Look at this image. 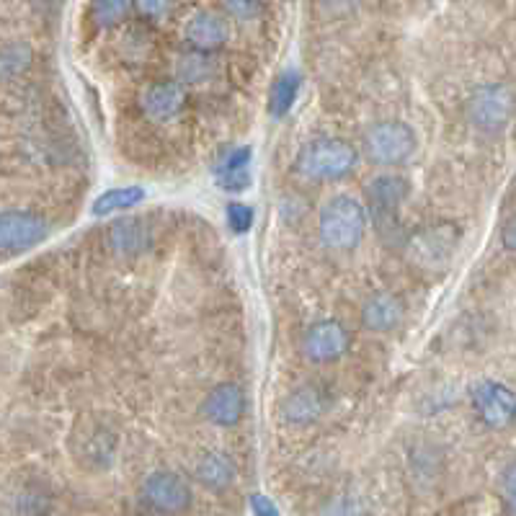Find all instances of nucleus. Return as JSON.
Wrapping results in <instances>:
<instances>
[{"instance_id":"39448f33","label":"nucleus","mask_w":516,"mask_h":516,"mask_svg":"<svg viewBox=\"0 0 516 516\" xmlns=\"http://www.w3.org/2000/svg\"><path fill=\"white\" fill-rule=\"evenodd\" d=\"M511 111H514V96L511 88L504 83H488V86L475 88L473 96L467 99V119L480 132H501L509 124Z\"/></svg>"},{"instance_id":"9b49d317","label":"nucleus","mask_w":516,"mask_h":516,"mask_svg":"<svg viewBox=\"0 0 516 516\" xmlns=\"http://www.w3.org/2000/svg\"><path fill=\"white\" fill-rule=\"evenodd\" d=\"M142 114L153 124H171L181 117L186 106V91L176 80H160L142 91Z\"/></svg>"},{"instance_id":"aec40b11","label":"nucleus","mask_w":516,"mask_h":516,"mask_svg":"<svg viewBox=\"0 0 516 516\" xmlns=\"http://www.w3.org/2000/svg\"><path fill=\"white\" fill-rule=\"evenodd\" d=\"M145 199V191L140 186H124V189H111L106 194H101L93 204V215L104 217V215H114V212H122V209L135 207Z\"/></svg>"},{"instance_id":"5701e85b","label":"nucleus","mask_w":516,"mask_h":516,"mask_svg":"<svg viewBox=\"0 0 516 516\" xmlns=\"http://www.w3.org/2000/svg\"><path fill=\"white\" fill-rule=\"evenodd\" d=\"M225 3V11L238 21H253L264 13L266 3L269 0H222Z\"/></svg>"},{"instance_id":"c85d7f7f","label":"nucleus","mask_w":516,"mask_h":516,"mask_svg":"<svg viewBox=\"0 0 516 516\" xmlns=\"http://www.w3.org/2000/svg\"><path fill=\"white\" fill-rule=\"evenodd\" d=\"M504 246H506V251H511V248H514V220H506V225H504Z\"/></svg>"},{"instance_id":"20e7f679","label":"nucleus","mask_w":516,"mask_h":516,"mask_svg":"<svg viewBox=\"0 0 516 516\" xmlns=\"http://www.w3.org/2000/svg\"><path fill=\"white\" fill-rule=\"evenodd\" d=\"M367 155L380 166H403L418 148L416 129L400 119H387L375 124L364 137Z\"/></svg>"},{"instance_id":"4be33fe9","label":"nucleus","mask_w":516,"mask_h":516,"mask_svg":"<svg viewBox=\"0 0 516 516\" xmlns=\"http://www.w3.org/2000/svg\"><path fill=\"white\" fill-rule=\"evenodd\" d=\"M29 57V47L24 44H13V47L0 50V75H16L29 65Z\"/></svg>"},{"instance_id":"a211bd4d","label":"nucleus","mask_w":516,"mask_h":516,"mask_svg":"<svg viewBox=\"0 0 516 516\" xmlns=\"http://www.w3.org/2000/svg\"><path fill=\"white\" fill-rule=\"evenodd\" d=\"M217 73V62L209 52L191 50L179 55L176 65H173V75H176V83L181 86H199L204 80H209Z\"/></svg>"},{"instance_id":"f257e3e1","label":"nucleus","mask_w":516,"mask_h":516,"mask_svg":"<svg viewBox=\"0 0 516 516\" xmlns=\"http://www.w3.org/2000/svg\"><path fill=\"white\" fill-rule=\"evenodd\" d=\"M460 240L462 230L455 222H437V225H426L408 235L403 253L413 269L424 271V274H442L455 264Z\"/></svg>"},{"instance_id":"b1692460","label":"nucleus","mask_w":516,"mask_h":516,"mask_svg":"<svg viewBox=\"0 0 516 516\" xmlns=\"http://www.w3.org/2000/svg\"><path fill=\"white\" fill-rule=\"evenodd\" d=\"M176 3L179 0H132V6L148 19H166L168 13L176 8Z\"/></svg>"},{"instance_id":"f3484780","label":"nucleus","mask_w":516,"mask_h":516,"mask_svg":"<svg viewBox=\"0 0 516 516\" xmlns=\"http://www.w3.org/2000/svg\"><path fill=\"white\" fill-rule=\"evenodd\" d=\"M326 408V400L323 395L315 390V387H300L292 395H287L282 403V418L295 426L313 424L315 418L323 413Z\"/></svg>"},{"instance_id":"9d476101","label":"nucleus","mask_w":516,"mask_h":516,"mask_svg":"<svg viewBox=\"0 0 516 516\" xmlns=\"http://www.w3.org/2000/svg\"><path fill=\"white\" fill-rule=\"evenodd\" d=\"M246 406L248 400L243 387L235 385V382H220L202 400V416L207 418L209 424L228 429V426H235L240 418L246 416Z\"/></svg>"},{"instance_id":"412c9836","label":"nucleus","mask_w":516,"mask_h":516,"mask_svg":"<svg viewBox=\"0 0 516 516\" xmlns=\"http://www.w3.org/2000/svg\"><path fill=\"white\" fill-rule=\"evenodd\" d=\"M129 8H132V0H93V24L99 26V29L122 24L127 19Z\"/></svg>"},{"instance_id":"7ed1b4c3","label":"nucleus","mask_w":516,"mask_h":516,"mask_svg":"<svg viewBox=\"0 0 516 516\" xmlns=\"http://www.w3.org/2000/svg\"><path fill=\"white\" fill-rule=\"evenodd\" d=\"M357 166V150L346 140L336 137H318V140L302 145L297 153V173L305 179L315 181H336L344 179L346 173Z\"/></svg>"},{"instance_id":"ddd939ff","label":"nucleus","mask_w":516,"mask_h":516,"mask_svg":"<svg viewBox=\"0 0 516 516\" xmlns=\"http://www.w3.org/2000/svg\"><path fill=\"white\" fill-rule=\"evenodd\" d=\"M184 39L191 44V50L212 52L230 39V24L222 13L199 11L186 21Z\"/></svg>"},{"instance_id":"2eb2a0df","label":"nucleus","mask_w":516,"mask_h":516,"mask_svg":"<svg viewBox=\"0 0 516 516\" xmlns=\"http://www.w3.org/2000/svg\"><path fill=\"white\" fill-rule=\"evenodd\" d=\"M109 243L119 256H137L150 243L148 222L142 217H122L109 228Z\"/></svg>"},{"instance_id":"0eeeda50","label":"nucleus","mask_w":516,"mask_h":516,"mask_svg":"<svg viewBox=\"0 0 516 516\" xmlns=\"http://www.w3.org/2000/svg\"><path fill=\"white\" fill-rule=\"evenodd\" d=\"M47 235V222L34 212L8 209L0 212V253L26 251Z\"/></svg>"},{"instance_id":"393cba45","label":"nucleus","mask_w":516,"mask_h":516,"mask_svg":"<svg viewBox=\"0 0 516 516\" xmlns=\"http://www.w3.org/2000/svg\"><path fill=\"white\" fill-rule=\"evenodd\" d=\"M228 222L235 233H248L253 225V209L246 207V204H230Z\"/></svg>"},{"instance_id":"dca6fc26","label":"nucleus","mask_w":516,"mask_h":516,"mask_svg":"<svg viewBox=\"0 0 516 516\" xmlns=\"http://www.w3.org/2000/svg\"><path fill=\"white\" fill-rule=\"evenodd\" d=\"M194 475H197V480L204 488L225 491L238 478V467H235V462L228 455H222V452H207L194 465Z\"/></svg>"},{"instance_id":"f8f14e48","label":"nucleus","mask_w":516,"mask_h":516,"mask_svg":"<svg viewBox=\"0 0 516 516\" xmlns=\"http://www.w3.org/2000/svg\"><path fill=\"white\" fill-rule=\"evenodd\" d=\"M514 406V393L501 382L486 380L473 387V408L486 426L501 429V426L509 424L511 416H514Z\"/></svg>"},{"instance_id":"bb28decb","label":"nucleus","mask_w":516,"mask_h":516,"mask_svg":"<svg viewBox=\"0 0 516 516\" xmlns=\"http://www.w3.org/2000/svg\"><path fill=\"white\" fill-rule=\"evenodd\" d=\"M220 186H222V189H228V191H243L248 186L246 171L225 173V176H222V179H220Z\"/></svg>"},{"instance_id":"423d86ee","label":"nucleus","mask_w":516,"mask_h":516,"mask_svg":"<svg viewBox=\"0 0 516 516\" xmlns=\"http://www.w3.org/2000/svg\"><path fill=\"white\" fill-rule=\"evenodd\" d=\"M142 501L158 514H184L191 506V488L179 473L155 470L142 483Z\"/></svg>"},{"instance_id":"6ab92c4d","label":"nucleus","mask_w":516,"mask_h":516,"mask_svg":"<svg viewBox=\"0 0 516 516\" xmlns=\"http://www.w3.org/2000/svg\"><path fill=\"white\" fill-rule=\"evenodd\" d=\"M297 93H300V75L297 73H284L279 75V80L274 83L269 93V114L274 119H282L292 106H295Z\"/></svg>"},{"instance_id":"a878e982","label":"nucleus","mask_w":516,"mask_h":516,"mask_svg":"<svg viewBox=\"0 0 516 516\" xmlns=\"http://www.w3.org/2000/svg\"><path fill=\"white\" fill-rule=\"evenodd\" d=\"M251 509L256 516H279V509L274 506V501H269L261 493H253L251 496Z\"/></svg>"},{"instance_id":"6e6552de","label":"nucleus","mask_w":516,"mask_h":516,"mask_svg":"<svg viewBox=\"0 0 516 516\" xmlns=\"http://www.w3.org/2000/svg\"><path fill=\"white\" fill-rule=\"evenodd\" d=\"M367 199L372 204V215H375L377 222V230L390 225L393 228V222H398V209L400 204L406 202L408 194H411V184H408L403 176H377L372 184H367Z\"/></svg>"},{"instance_id":"cd10ccee","label":"nucleus","mask_w":516,"mask_h":516,"mask_svg":"<svg viewBox=\"0 0 516 516\" xmlns=\"http://www.w3.org/2000/svg\"><path fill=\"white\" fill-rule=\"evenodd\" d=\"M504 498H506V506H509L511 511V504H514V467H506L504 473Z\"/></svg>"},{"instance_id":"f03ea898","label":"nucleus","mask_w":516,"mask_h":516,"mask_svg":"<svg viewBox=\"0 0 516 516\" xmlns=\"http://www.w3.org/2000/svg\"><path fill=\"white\" fill-rule=\"evenodd\" d=\"M367 230V209L354 197H333L323 204L318 217V233L323 246L331 251H351L357 248Z\"/></svg>"},{"instance_id":"1a4fd4ad","label":"nucleus","mask_w":516,"mask_h":516,"mask_svg":"<svg viewBox=\"0 0 516 516\" xmlns=\"http://www.w3.org/2000/svg\"><path fill=\"white\" fill-rule=\"evenodd\" d=\"M349 349V333L338 320H318L302 336V354L310 362H333Z\"/></svg>"},{"instance_id":"4468645a","label":"nucleus","mask_w":516,"mask_h":516,"mask_svg":"<svg viewBox=\"0 0 516 516\" xmlns=\"http://www.w3.org/2000/svg\"><path fill=\"white\" fill-rule=\"evenodd\" d=\"M406 318V305L393 292H377L369 297L362 308V323L364 328L375 333H387L398 328Z\"/></svg>"}]
</instances>
